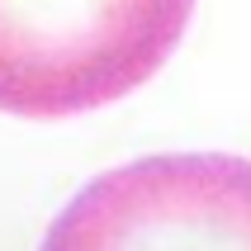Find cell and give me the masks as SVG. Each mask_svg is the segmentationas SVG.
<instances>
[{"mask_svg": "<svg viewBox=\"0 0 251 251\" xmlns=\"http://www.w3.org/2000/svg\"><path fill=\"white\" fill-rule=\"evenodd\" d=\"M43 251H251V161L166 152L114 166L57 213Z\"/></svg>", "mask_w": 251, "mask_h": 251, "instance_id": "cell-2", "label": "cell"}, {"mask_svg": "<svg viewBox=\"0 0 251 251\" xmlns=\"http://www.w3.org/2000/svg\"><path fill=\"white\" fill-rule=\"evenodd\" d=\"M195 0H0V114L76 119L147 85Z\"/></svg>", "mask_w": 251, "mask_h": 251, "instance_id": "cell-1", "label": "cell"}]
</instances>
